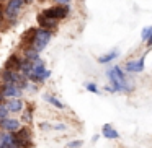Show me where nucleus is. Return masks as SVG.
<instances>
[{"label": "nucleus", "mask_w": 152, "mask_h": 148, "mask_svg": "<svg viewBox=\"0 0 152 148\" xmlns=\"http://www.w3.org/2000/svg\"><path fill=\"white\" fill-rule=\"evenodd\" d=\"M4 20H5V15H4V7L0 5V26L4 25Z\"/></svg>", "instance_id": "nucleus-22"}, {"label": "nucleus", "mask_w": 152, "mask_h": 148, "mask_svg": "<svg viewBox=\"0 0 152 148\" xmlns=\"http://www.w3.org/2000/svg\"><path fill=\"white\" fill-rule=\"evenodd\" d=\"M28 148H30V147H28Z\"/></svg>", "instance_id": "nucleus-29"}, {"label": "nucleus", "mask_w": 152, "mask_h": 148, "mask_svg": "<svg viewBox=\"0 0 152 148\" xmlns=\"http://www.w3.org/2000/svg\"><path fill=\"white\" fill-rule=\"evenodd\" d=\"M8 109H10V112H20L21 109H23V103H21L20 98H13L10 99V101L7 103Z\"/></svg>", "instance_id": "nucleus-13"}, {"label": "nucleus", "mask_w": 152, "mask_h": 148, "mask_svg": "<svg viewBox=\"0 0 152 148\" xmlns=\"http://www.w3.org/2000/svg\"><path fill=\"white\" fill-rule=\"evenodd\" d=\"M36 33H38L36 28H31V30H28L26 33L23 34L20 44H21V47H23L25 51L30 49V47H33V43H34V38H36Z\"/></svg>", "instance_id": "nucleus-4"}, {"label": "nucleus", "mask_w": 152, "mask_h": 148, "mask_svg": "<svg viewBox=\"0 0 152 148\" xmlns=\"http://www.w3.org/2000/svg\"><path fill=\"white\" fill-rule=\"evenodd\" d=\"M4 99H5V95L2 91V86H0V104H4Z\"/></svg>", "instance_id": "nucleus-25"}, {"label": "nucleus", "mask_w": 152, "mask_h": 148, "mask_svg": "<svg viewBox=\"0 0 152 148\" xmlns=\"http://www.w3.org/2000/svg\"><path fill=\"white\" fill-rule=\"evenodd\" d=\"M41 129H44V130H49L51 125H49V124H46V122H43V124H41Z\"/></svg>", "instance_id": "nucleus-26"}, {"label": "nucleus", "mask_w": 152, "mask_h": 148, "mask_svg": "<svg viewBox=\"0 0 152 148\" xmlns=\"http://www.w3.org/2000/svg\"><path fill=\"white\" fill-rule=\"evenodd\" d=\"M25 59H28V60H38L39 59V52L38 51H34L33 47H30V49H26L25 51Z\"/></svg>", "instance_id": "nucleus-16"}, {"label": "nucleus", "mask_w": 152, "mask_h": 148, "mask_svg": "<svg viewBox=\"0 0 152 148\" xmlns=\"http://www.w3.org/2000/svg\"><path fill=\"white\" fill-rule=\"evenodd\" d=\"M51 36H53V33H51V31L38 30L36 38H34V43H33V49H34V51H38V52H41V51H43L44 47L48 46V44H49Z\"/></svg>", "instance_id": "nucleus-2"}, {"label": "nucleus", "mask_w": 152, "mask_h": 148, "mask_svg": "<svg viewBox=\"0 0 152 148\" xmlns=\"http://www.w3.org/2000/svg\"><path fill=\"white\" fill-rule=\"evenodd\" d=\"M53 129H56V130H66V125H64V124H56V125H54V127Z\"/></svg>", "instance_id": "nucleus-24"}, {"label": "nucleus", "mask_w": 152, "mask_h": 148, "mask_svg": "<svg viewBox=\"0 0 152 148\" xmlns=\"http://www.w3.org/2000/svg\"><path fill=\"white\" fill-rule=\"evenodd\" d=\"M31 119H33V114H31V108H28L26 111L23 112V121L30 124V122H31Z\"/></svg>", "instance_id": "nucleus-19"}, {"label": "nucleus", "mask_w": 152, "mask_h": 148, "mask_svg": "<svg viewBox=\"0 0 152 148\" xmlns=\"http://www.w3.org/2000/svg\"><path fill=\"white\" fill-rule=\"evenodd\" d=\"M106 75H108V78H110V82H111V85H113V88H115V91L126 93V91H124V85H123L121 80L118 78V75H116L115 69H110L108 72H106Z\"/></svg>", "instance_id": "nucleus-8"}, {"label": "nucleus", "mask_w": 152, "mask_h": 148, "mask_svg": "<svg viewBox=\"0 0 152 148\" xmlns=\"http://www.w3.org/2000/svg\"><path fill=\"white\" fill-rule=\"evenodd\" d=\"M2 91H4L5 98H20L23 90H20L17 85H13V83H4V85H2Z\"/></svg>", "instance_id": "nucleus-5"}, {"label": "nucleus", "mask_w": 152, "mask_h": 148, "mask_svg": "<svg viewBox=\"0 0 152 148\" xmlns=\"http://www.w3.org/2000/svg\"><path fill=\"white\" fill-rule=\"evenodd\" d=\"M0 125H2V129L7 132H10V134H13V132H18L21 129L20 122L17 121V119H5V121L0 122Z\"/></svg>", "instance_id": "nucleus-10"}, {"label": "nucleus", "mask_w": 152, "mask_h": 148, "mask_svg": "<svg viewBox=\"0 0 152 148\" xmlns=\"http://www.w3.org/2000/svg\"><path fill=\"white\" fill-rule=\"evenodd\" d=\"M141 38H142V41L147 43V41L152 38V26H145L144 30H142V33H141Z\"/></svg>", "instance_id": "nucleus-17"}, {"label": "nucleus", "mask_w": 152, "mask_h": 148, "mask_svg": "<svg viewBox=\"0 0 152 148\" xmlns=\"http://www.w3.org/2000/svg\"><path fill=\"white\" fill-rule=\"evenodd\" d=\"M21 62H23V59H20L17 54H12V56L8 57V60L5 62V69L12 70V72H20L21 70Z\"/></svg>", "instance_id": "nucleus-7"}, {"label": "nucleus", "mask_w": 152, "mask_h": 148, "mask_svg": "<svg viewBox=\"0 0 152 148\" xmlns=\"http://www.w3.org/2000/svg\"><path fill=\"white\" fill-rule=\"evenodd\" d=\"M0 148H18L17 140H15V134H2L0 135Z\"/></svg>", "instance_id": "nucleus-6"}, {"label": "nucleus", "mask_w": 152, "mask_h": 148, "mask_svg": "<svg viewBox=\"0 0 152 148\" xmlns=\"http://www.w3.org/2000/svg\"><path fill=\"white\" fill-rule=\"evenodd\" d=\"M25 4H31V2H33V0H23Z\"/></svg>", "instance_id": "nucleus-28"}, {"label": "nucleus", "mask_w": 152, "mask_h": 148, "mask_svg": "<svg viewBox=\"0 0 152 148\" xmlns=\"http://www.w3.org/2000/svg\"><path fill=\"white\" fill-rule=\"evenodd\" d=\"M151 46H152V38H151V39L147 41V47H151Z\"/></svg>", "instance_id": "nucleus-27"}, {"label": "nucleus", "mask_w": 152, "mask_h": 148, "mask_svg": "<svg viewBox=\"0 0 152 148\" xmlns=\"http://www.w3.org/2000/svg\"><path fill=\"white\" fill-rule=\"evenodd\" d=\"M44 99H46L49 104H53V106H56L57 109H64V104L59 101V99L56 98V96H53V95H44Z\"/></svg>", "instance_id": "nucleus-15"}, {"label": "nucleus", "mask_w": 152, "mask_h": 148, "mask_svg": "<svg viewBox=\"0 0 152 148\" xmlns=\"http://www.w3.org/2000/svg\"><path fill=\"white\" fill-rule=\"evenodd\" d=\"M38 23H39L41 30H46V31H51L53 33L54 30L57 28V21H53V20H48L43 13L38 15Z\"/></svg>", "instance_id": "nucleus-9"}, {"label": "nucleus", "mask_w": 152, "mask_h": 148, "mask_svg": "<svg viewBox=\"0 0 152 148\" xmlns=\"http://www.w3.org/2000/svg\"><path fill=\"white\" fill-rule=\"evenodd\" d=\"M126 70L131 73H137V72H142L144 70V57H141V59L137 60H131V62L126 64Z\"/></svg>", "instance_id": "nucleus-11"}, {"label": "nucleus", "mask_w": 152, "mask_h": 148, "mask_svg": "<svg viewBox=\"0 0 152 148\" xmlns=\"http://www.w3.org/2000/svg\"><path fill=\"white\" fill-rule=\"evenodd\" d=\"M69 5H56V7H51V8H46L43 12V15L48 18V20H53V21H57V20H64V18L69 15Z\"/></svg>", "instance_id": "nucleus-1"}, {"label": "nucleus", "mask_w": 152, "mask_h": 148, "mask_svg": "<svg viewBox=\"0 0 152 148\" xmlns=\"http://www.w3.org/2000/svg\"><path fill=\"white\" fill-rule=\"evenodd\" d=\"M23 4H25L23 0H8L7 7H5V17H7L12 23H15V20H17Z\"/></svg>", "instance_id": "nucleus-3"}, {"label": "nucleus", "mask_w": 152, "mask_h": 148, "mask_svg": "<svg viewBox=\"0 0 152 148\" xmlns=\"http://www.w3.org/2000/svg\"><path fill=\"white\" fill-rule=\"evenodd\" d=\"M57 5H69L70 4V0H54Z\"/></svg>", "instance_id": "nucleus-23"}, {"label": "nucleus", "mask_w": 152, "mask_h": 148, "mask_svg": "<svg viewBox=\"0 0 152 148\" xmlns=\"http://www.w3.org/2000/svg\"><path fill=\"white\" fill-rule=\"evenodd\" d=\"M102 135H103L105 138H111V140H115V138H119L118 130H115V129H113L110 124H105V125H103V129H102Z\"/></svg>", "instance_id": "nucleus-12"}, {"label": "nucleus", "mask_w": 152, "mask_h": 148, "mask_svg": "<svg viewBox=\"0 0 152 148\" xmlns=\"http://www.w3.org/2000/svg\"><path fill=\"white\" fill-rule=\"evenodd\" d=\"M118 56H119V52L115 49V51H111V52H106V54H103V56H100L98 62L100 64H108V62H111V60H115Z\"/></svg>", "instance_id": "nucleus-14"}, {"label": "nucleus", "mask_w": 152, "mask_h": 148, "mask_svg": "<svg viewBox=\"0 0 152 148\" xmlns=\"http://www.w3.org/2000/svg\"><path fill=\"white\" fill-rule=\"evenodd\" d=\"M87 90H88L90 93H100V90L96 88L95 83H87Z\"/></svg>", "instance_id": "nucleus-21"}, {"label": "nucleus", "mask_w": 152, "mask_h": 148, "mask_svg": "<svg viewBox=\"0 0 152 148\" xmlns=\"http://www.w3.org/2000/svg\"><path fill=\"white\" fill-rule=\"evenodd\" d=\"M82 143H83L82 140H74V142H69L67 147H69V148H80V147H82Z\"/></svg>", "instance_id": "nucleus-20"}, {"label": "nucleus", "mask_w": 152, "mask_h": 148, "mask_svg": "<svg viewBox=\"0 0 152 148\" xmlns=\"http://www.w3.org/2000/svg\"><path fill=\"white\" fill-rule=\"evenodd\" d=\"M8 112H10V109L7 104H0V122L8 119Z\"/></svg>", "instance_id": "nucleus-18"}]
</instances>
